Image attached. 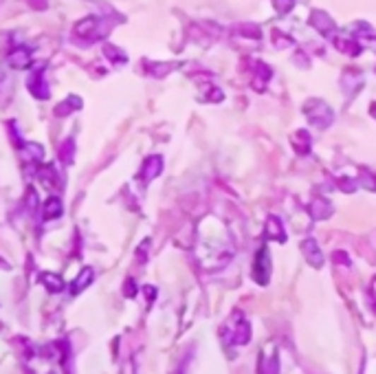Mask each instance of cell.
Here are the masks:
<instances>
[{"mask_svg":"<svg viewBox=\"0 0 376 374\" xmlns=\"http://www.w3.org/2000/svg\"><path fill=\"white\" fill-rule=\"evenodd\" d=\"M172 374H183V370H176V372H172Z\"/></svg>","mask_w":376,"mask_h":374,"instance_id":"e575fe53","label":"cell"},{"mask_svg":"<svg viewBox=\"0 0 376 374\" xmlns=\"http://www.w3.org/2000/svg\"><path fill=\"white\" fill-rule=\"evenodd\" d=\"M104 55L108 57L110 62H114V64H126L128 62L126 53L119 49V47H112V45H104Z\"/></svg>","mask_w":376,"mask_h":374,"instance_id":"603a6c76","label":"cell"},{"mask_svg":"<svg viewBox=\"0 0 376 374\" xmlns=\"http://www.w3.org/2000/svg\"><path fill=\"white\" fill-rule=\"evenodd\" d=\"M273 7L277 13H288L295 7V0H273Z\"/></svg>","mask_w":376,"mask_h":374,"instance_id":"83f0119b","label":"cell"},{"mask_svg":"<svg viewBox=\"0 0 376 374\" xmlns=\"http://www.w3.org/2000/svg\"><path fill=\"white\" fill-rule=\"evenodd\" d=\"M302 253H304V258H306V262L310 264V267H315V269H322L324 267V251L319 249V242H317L315 238H306L304 242H302Z\"/></svg>","mask_w":376,"mask_h":374,"instance_id":"52a82bcc","label":"cell"},{"mask_svg":"<svg viewBox=\"0 0 376 374\" xmlns=\"http://www.w3.org/2000/svg\"><path fill=\"white\" fill-rule=\"evenodd\" d=\"M161 172H163V159H161V156H150V159L143 161L141 179H143L146 183H150V181H154Z\"/></svg>","mask_w":376,"mask_h":374,"instance_id":"4fadbf2b","label":"cell"},{"mask_svg":"<svg viewBox=\"0 0 376 374\" xmlns=\"http://www.w3.org/2000/svg\"><path fill=\"white\" fill-rule=\"evenodd\" d=\"M356 183H359L361 187H365V189H376V176H372L368 170H361V176L356 179Z\"/></svg>","mask_w":376,"mask_h":374,"instance_id":"4316f807","label":"cell"},{"mask_svg":"<svg viewBox=\"0 0 376 374\" xmlns=\"http://www.w3.org/2000/svg\"><path fill=\"white\" fill-rule=\"evenodd\" d=\"M49 374H55V372H49Z\"/></svg>","mask_w":376,"mask_h":374,"instance_id":"d590c367","label":"cell"},{"mask_svg":"<svg viewBox=\"0 0 376 374\" xmlns=\"http://www.w3.org/2000/svg\"><path fill=\"white\" fill-rule=\"evenodd\" d=\"M293 148H295V152L300 154V156H306V154H310V134L302 128V130H297L295 134H293Z\"/></svg>","mask_w":376,"mask_h":374,"instance_id":"d6986e66","label":"cell"},{"mask_svg":"<svg viewBox=\"0 0 376 374\" xmlns=\"http://www.w3.org/2000/svg\"><path fill=\"white\" fill-rule=\"evenodd\" d=\"M7 62H9V66L16 69V71H25V69H29V66L33 64V55H31V51L25 49V47H16V49L7 55Z\"/></svg>","mask_w":376,"mask_h":374,"instance_id":"9c48e42d","label":"cell"},{"mask_svg":"<svg viewBox=\"0 0 376 374\" xmlns=\"http://www.w3.org/2000/svg\"><path fill=\"white\" fill-rule=\"evenodd\" d=\"M361 86H363V75H361V71H346V73L341 75V88L346 90L348 97H354L356 93L361 90Z\"/></svg>","mask_w":376,"mask_h":374,"instance_id":"8fae6325","label":"cell"},{"mask_svg":"<svg viewBox=\"0 0 376 374\" xmlns=\"http://www.w3.org/2000/svg\"><path fill=\"white\" fill-rule=\"evenodd\" d=\"M269 344L260 352V366H257V374H280V357H277V348H271Z\"/></svg>","mask_w":376,"mask_h":374,"instance_id":"8992f818","label":"cell"},{"mask_svg":"<svg viewBox=\"0 0 376 374\" xmlns=\"http://www.w3.org/2000/svg\"><path fill=\"white\" fill-rule=\"evenodd\" d=\"M79 108H82V100H79V97H75V95H71L69 100H64L62 104H57L55 115L57 117H64V115H71V112H75Z\"/></svg>","mask_w":376,"mask_h":374,"instance_id":"ffe728a7","label":"cell"},{"mask_svg":"<svg viewBox=\"0 0 376 374\" xmlns=\"http://www.w3.org/2000/svg\"><path fill=\"white\" fill-rule=\"evenodd\" d=\"M356 185H359V183H356V181H352V179H339V187L343 189V192H354L356 189Z\"/></svg>","mask_w":376,"mask_h":374,"instance_id":"4dcf8cb0","label":"cell"},{"mask_svg":"<svg viewBox=\"0 0 376 374\" xmlns=\"http://www.w3.org/2000/svg\"><path fill=\"white\" fill-rule=\"evenodd\" d=\"M27 86L31 90V95L35 97V100H49V84H47V75L42 69H35L31 71L29 80H27Z\"/></svg>","mask_w":376,"mask_h":374,"instance_id":"5b68a950","label":"cell"},{"mask_svg":"<svg viewBox=\"0 0 376 374\" xmlns=\"http://www.w3.org/2000/svg\"><path fill=\"white\" fill-rule=\"evenodd\" d=\"M308 211L312 216V221H324V218H330V214L334 211V207H332V203L328 199H324V196H317V199L310 203Z\"/></svg>","mask_w":376,"mask_h":374,"instance_id":"7c38bea8","label":"cell"},{"mask_svg":"<svg viewBox=\"0 0 376 374\" xmlns=\"http://www.w3.org/2000/svg\"><path fill=\"white\" fill-rule=\"evenodd\" d=\"M304 55H306L304 51H297L293 60H295V64H300L302 69H308V66H310V60H308V57H304Z\"/></svg>","mask_w":376,"mask_h":374,"instance_id":"f546056e","label":"cell"},{"mask_svg":"<svg viewBox=\"0 0 376 374\" xmlns=\"http://www.w3.org/2000/svg\"><path fill=\"white\" fill-rule=\"evenodd\" d=\"M370 115H372V117H374V119H376V102H374V104L370 106Z\"/></svg>","mask_w":376,"mask_h":374,"instance_id":"836d02e7","label":"cell"},{"mask_svg":"<svg viewBox=\"0 0 376 374\" xmlns=\"http://www.w3.org/2000/svg\"><path fill=\"white\" fill-rule=\"evenodd\" d=\"M40 280H42L45 288L51 291V293H59L64 288V280L59 278L57 273H42V278H40Z\"/></svg>","mask_w":376,"mask_h":374,"instance_id":"44dd1931","label":"cell"},{"mask_svg":"<svg viewBox=\"0 0 376 374\" xmlns=\"http://www.w3.org/2000/svg\"><path fill=\"white\" fill-rule=\"evenodd\" d=\"M334 262H336V264H339V262H343V264H350L348 255H346L343 251H336V253H334Z\"/></svg>","mask_w":376,"mask_h":374,"instance_id":"1f68e13d","label":"cell"},{"mask_svg":"<svg viewBox=\"0 0 376 374\" xmlns=\"http://www.w3.org/2000/svg\"><path fill=\"white\" fill-rule=\"evenodd\" d=\"M332 45H334V49L339 51V53H346L350 57L361 55V51H363L361 42L356 40V37H350V35H336L334 40H332Z\"/></svg>","mask_w":376,"mask_h":374,"instance_id":"30bf717a","label":"cell"},{"mask_svg":"<svg viewBox=\"0 0 376 374\" xmlns=\"http://www.w3.org/2000/svg\"><path fill=\"white\" fill-rule=\"evenodd\" d=\"M62 214H64L62 201H59L57 196H49V199L45 201V205H42V218H45V221H55V218H59Z\"/></svg>","mask_w":376,"mask_h":374,"instance_id":"2e32d148","label":"cell"},{"mask_svg":"<svg viewBox=\"0 0 376 374\" xmlns=\"http://www.w3.org/2000/svg\"><path fill=\"white\" fill-rule=\"evenodd\" d=\"M59 161H62L64 165H71L75 161V141L73 139H66L62 144V148H59Z\"/></svg>","mask_w":376,"mask_h":374,"instance_id":"cb8c5ba5","label":"cell"},{"mask_svg":"<svg viewBox=\"0 0 376 374\" xmlns=\"http://www.w3.org/2000/svg\"><path fill=\"white\" fill-rule=\"evenodd\" d=\"M273 71L271 66H266L264 62H255V73H253V86L257 93H262L266 88V84L271 82Z\"/></svg>","mask_w":376,"mask_h":374,"instance_id":"9a60e30c","label":"cell"},{"mask_svg":"<svg viewBox=\"0 0 376 374\" xmlns=\"http://www.w3.org/2000/svg\"><path fill=\"white\" fill-rule=\"evenodd\" d=\"M108 25L102 21V18H95V16H88V18H82V21H77L75 27H73V35L75 37H88L90 40H99V37H104L108 33Z\"/></svg>","mask_w":376,"mask_h":374,"instance_id":"3957f363","label":"cell"},{"mask_svg":"<svg viewBox=\"0 0 376 374\" xmlns=\"http://www.w3.org/2000/svg\"><path fill=\"white\" fill-rule=\"evenodd\" d=\"M221 337L227 346H247L251 339V326L245 320V315L240 310L231 312V317L223 324Z\"/></svg>","mask_w":376,"mask_h":374,"instance_id":"6da1fadb","label":"cell"},{"mask_svg":"<svg viewBox=\"0 0 376 374\" xmlns=\"http://www.w3.org/2000/svg\"><path fill=\"white\" fill-rule=\"evenodd\" d=\"M271 40H273L275 49H288V47H293V37L286 35V33H280V31H273Z\"/></svg>","mask_w":376,"mask_h":374,"instance_id":"484cf974","label":"cell"},{"mask_svg":"<svg viewBox=\"0 0 376 374\" xmlns=\"http://www.w3.org/2000/svg\"><path fill=\"white\" fill-rule=\"evenodd\" d=\"M148 66H150V73L154 77H163V75H168V71L174 69L172 64H148Z\"/></svg>","mask_w":376,"mask_h":374,"instance_id":"f1b7e54d","label":"cell"},{"mask_svg":"<svg viewBox=\"0 0 376 374\" xmlns=\"http://www.w3.org/2000/svg\"><path fill=\"white\" fill-rule=\"evenodd\" d=\"M251 275H253V280H255L257 284H262V286L269 284V280H271V255H269V249H266V247H262L260 251H257L255 260H253Z\"/></svg>","mask_w":376,"mask_h":374,"instance_id":"277c9868","label":"cell"},{"mask_svg":"<svg viewBox=\"0 0 376 374\" xmlns=\"http://www.w3.org/2000/svg\"><path fill=\"white\" fill-rule=\"evenodd\" d=\"M31 7H35V9H47L45 0H31Z\"/></svg>","mask_w":376,"mask_h":374,"instance_id":"d6a6232c","label":"cell"},{"mask_svg":"<svg viewBox=\"0 0 376 374\" xmlns=\"http://www.w3.org/2000/svg\"><path fill=\"white\" fill-rule=\"evenodd\" d=\"M304 115H306L308 124L315 126V128H319V130L330 128L332 122H334V112L324 100H308L304 104Z\"/></svg>","mask_w":376,"mask_h":374,"instance_id":"7a4b0ae2","label":"cell"},{"mask_svg":"<svg viewBox=\"0 0 376 374\" xmlns=\"http://www.w3.org/2000/svg\"><path fill=\"white\" fill-rule=\"evenodd\" d=\"M11 90H13V77H11V73H7L5 69H0V93L5 95V102L11 97Z\"/></svg>","mask_w":376,"mask_h":374,"instance_id":"d4e9b609","label":"cell"},{"mask_svg":"<svg viewBox=\"0 0 376 374\" xmlns=\"http://www.w3.org/2000/svg\"><path fill=\"white\" fill-rule=\"evenodd\" d=\"M310 25L317 29V33H322L324 37H326V35H332V33L336 31L334 21H332V18H330L326 11H322V9H315V11L310 13Z\"/></svg>","mask_w":376,"mask_h":374,"instance_id":"ba28073f","label":"cell"},{"mask_svg":"<svg viewBox=\"0 0 376 374\" xmlns=\"http://www.w3.org/2000/svg\"><path fill=\"white\" fill-rule=\"evenodd\" d=\"M93 278H95V275H93V269H84L82 273L77 275V280L73 282V293H75V295H77V293H82L86 286H90Z\"/></svg>","mask_w":376,"mask_h":374,"instance_id":"7402d4cb","label":"cell"},{"mask_svg":"<svg viewBox=\"0 0 376 374\" xmlns=\"http://www.w3.org/2000/svg\"><path fill=\"white\" fill-rule=\"evenodd\" d=\"M233 35L237 37H242V40H255V42H260L262 40V29L253 25V23H242V25H237L233 29Z\"/></svg>","mask_w":376,"mask_h":374,"instance_id":"e0dca14e","label":"cell"},{"mask_svg":"<svg viewBox=\"0 0 376 374\" xmlns=\"http://www.w3.org/2000/svg\"><path fill=\"white\" fill-rule=\"evenodd\" d=\"M20 146V159L25 163H37L45 159V148L37 144H18Z\"/></svg>","mask_w":376,"mask_h":374,"instance_id":"5bb4252c","label":"cell"},{"mask_svg":"<svg viewBox=\"0 0 376 374\" xmlns=\"http://www.w3.org/2000/svg\"><path fill=\"white\" fill-rule=\"evenodd\" d=\"M266 235L271 240H277V242H286V231H284V225L282 221L277 218V216H269L266 221Z\"/></svg>","mask_w":376,"mask_h":374,"instance_id":"ac0fdd59","label":"cell"}]
</instances>
